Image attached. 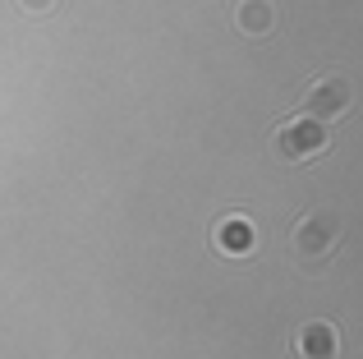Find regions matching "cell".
Returning a JSON list of instances; mask_svg holds the SVG:
<instances>
[{"label":"cell","instance_id":"cell-1","mask_svg":"<svg viewBox=\"0 0 363 359\" xmlns=\"http://www.w3.org/2000/svg\"><path fill=\"white\" fill-rule=\"evenodd\" d=\"M336 249H340V212L336 207H313L308 216H299V226L290 235V258L303 277H322L331 267V258H336Z\"/></svg>","mask_w":363,"mask_h":359},{"label":"cell","instance_id":"cell-2","mask_svg":"<svg viewBox=\"0 0 363 359\" xmlns=\"http://www.w3.org/2000/svg\"><path fill=\"white\" fill-rule=\"evenodd\" d=\"M294 111H303V116L331 125V120H340V116L354 111V83H350L345 74H318V79L303 88V97H299Z\"/></svg>","mask_w":363,"mask_h":359},{"label":"cell","instance_id":"cell-3","mask_svg":"<svg viewBox=\"0 0 363 359\" xmlns=\"http://www.w3.org/2000/svg\"><path fill=\"white\" fill-rule=\"evenodd\" d=\"M331 148L327 138V125L313 116L303 120H285L281 129H276V153L285 157V162H313V157H322Z\"/></svg>","mask_w":363,"mask_h":359},{"label":"cell","instance_id":"cell-4","mask_svg":"<svg viewBox=\"0 0 363 359\" xmlns=\"http://www.w3.org/2000/svg\"><path fill=\"white\" fill-rule=\"evenodd\" d=\"M253 244H257V231L248 216H221L212 226V249L221 258H244V253H253Z\"/></svg>","mask_w":363,"mask_h":359},{"label":"cell","instance_id":"cell-5","mask_svg":"<svg viewBox=\"0 0 363 359\" xmlns=\"http://www.w3.org/2000/svg\"><path fill=\"white\" fill-rule=\"evenodd\" d=\"M294 359H340V336L331 323H303L294 332Z\"/></svg>","mask_w":363,"mask_h":359},{"label":"cell","instance_id":"cell-6","mask_svg":"<svg viewBox=\"0 0 363 359\" xmlns=\"http://www.w3.org/2000/svg\"><path fill=\"white\" fill-rule=\"evenodd\" d=\"M235 23H240L244 37H267L276 28L272 0H240V5H235Z\"/></svg>","mask_w":363,"mask_h":359},{"label":"cell","instance_id":"cell-7","mask_svg":"<svg viewBox=\"0 0 363 359\" xmlns=\"http://www.w3.org/2000/svg\"><path fill=\"white\" fill-rule=\"evenodd\" d=\"M18 9H23V14H51L55 0H18Z\"/></svg>","mask_w":363,"mask_h":359}]
</instances>
